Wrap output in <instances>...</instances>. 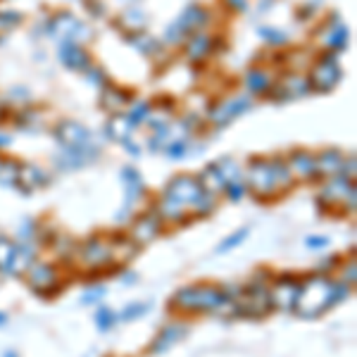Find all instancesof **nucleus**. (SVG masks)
I'll list each match as a JSON object with an SVG mask.
<instances>
[{
	"label": "nucleus",
	"mask_w": 357,
	"mask_h": 357,
	"mask_svg": "<svg viewBox=\"0 0 357 357\" xmlns=\"http://www.w3.org/2000/svg\"><path fill=\"white\" fill-rule=\"evenodd\" d=\"M0 167H3V162H0Z\"/></svg>",
	"instance_id": "nucleus-25"
},
{
	"label": "nucleus",
	"mask_w": 357,
	"mask_h": 357,
	"mask_svg": "<svg viewBox=\"0 0 357 357\" xmlns=\"http://www.w3.org/2000/svg\"><path fill=\"white\" fill-rule=\"evenodd\" d=\"M188 326L186 324H167L162 331L158 333V338L151 345V355H165L167 350H172L174 345L186 336Z\"/></svg>",
	"instance_id": "nucleus-9"
},
{
	"label": "nucleus",
	"mask_w": 357,
	"mask_h": 357,
	"mask_svg": "<svg viewBox=\"0 0 357 357\" xmlns=\"http://www.w3.org/2000/svg\"><path fill=\"white\" fill-rule=\"evenodd\" d=\"M13 255H15V243L8 238V236H0V274H8L10 272Z\"/></svg>",
	"instance_id": "nucleus-11"
},
{
	"label": "nucleus",
	"mask_w": 357,
	"mask_h": 357,
	"mask_svg": "<svg viewBox=\"0 0 357 357\" xmlns=\"http://www.w3.org/2000/svg\"><path fill=\"white\" fill-rule=\"evenodd\" d=\"M33 262H36V248L29 243V241L22 245H15V255H13V264H10L8 276H17V274L26 272Z\"/></svg>",
	"instance_id": "nucleus-10"
},
{
	"label": "nucleus",
	"mask_w": 357,
	"mask_h": 357,
	"mask_svg": "<svg viewBox=\"0 0 357 357\" xmlns=\"http://www.w3.org/2000/svg\"><path fill=\"white\" fill-rule=\"evenodd\" d=\"M227 191H229V198H231L234 203H238V200L243 198L245 188H243V183H241V181H231V183H227Z\"/></svg>",
	"instance_id": "nucleus-18"
},
{
	"label": "nucleus",
	"mask_w": 357,
	"mask_h": 357,
	"mask_svg": "<svg viewBox=\"0 0 357 357\" xmlns=\"http://www.w3.org/2000/svg\"><path fill=\"white\" fill-rule=\"evenodd\" d=\"M348 296V284H333L326 274L317 272L310 279H305V284H301L293 312H298V317H303V319H314V317L324 314L326 310H331L333 305L343 303Z\"/></svg>",
	"instance_id": "nucleus-1"
},
{
	"label": "nucleus",
	"mask_w": 357,
	"mask_h": 357,
	"mask_svg": "<svg viewBox=\"0 0 357 357\" xmlns=\"http://www.w3.org/2000/svg\"><path fill=\"white\" fill-rule=\"evenodd\" d=\"M298 291H301V281L293 279L291 274L276 276L269 284V307L281 310V312H291L296 307Z\"/></svg>",
	"instance_id": "nucleus-4"
},
{
	"label": "nucleus",
	"mask_w": 357,
	"mask_h": 357,
	"mask_svg": "<svg viewBox=\"0 0 357 357\" xmlns=\"http://www.w3.org/2000/svg\"><path fill=\"white\" fill-rule=\"evenodd\" d=\"M169 305L176 310H183V312H220L227 305H231V301L224 296L222 286L195 284L176 291Z\"/></svg>",
	"instance_id": "nucleus-2"
},
{
	"label": "nucleus",
	"mask_w": 357,
	"mask_h": 357,
	"mask_svg": "<svg viewBox=\"0 0 357 357\" xmlns=\"http://www.w3.org/2000/svg\"><path fill=\"white\" fill-rule=\"evenodd\" d=\"M160 224H162V220H160L158 212H146V215H141L131 224V241H134L136 245H148L151 241L158 238Z\"/></svg>",
	"instance_id": "nucleus-8"
},
{
	"label": "nucleus",
	"mask_w": 357,
	"mask_h": 357,
	"mask_svg": "<svg viewBox=\"0 0 357 357\" xmlns=\"http://www.w3.org/2000/svg\"><path fill=\"white\" fill-rule=\"evenodd\" d=\"M319 167H321V172H326V174H333V172L338 169V160L333 158V155H331V158H329V155H324V160L319 162Z\"/></svg>",
	"instance_id": "nucleus-21"
},
{
	"label": "nucleus",
	"mask_w": 357,
	"mask_h": 357,
	"mask_svg": "<svg viewBox=\"0 0 357 357\" xmlns=\"http://www.w3.org/2000/svg\"><path fill=\"white\" fill-rule=\"evenodd\" d=\"M24 274H26L29 289L36 291L38 296L55 291L57 284H60V274H57V269L48 262H33Z\"/></svg>",
	"instance_id": "nucleus-6"
},
{
	"label": "nucleus",
	"mask_w": 357,
	"mask_h": 357,
	"mask_svg": "<svg viewBox=\"0 0 357 357\" xmlns=\"http://www.w3.org/2000/svg\"><path fill=\"white\" fill-rule=\"evenodd\" d=\"M146 312H148L146 303H131V305H126V307L117 317H119V319H124V321H131V319H136V317H143Z\"/></svg>",
	"instance_id": "nucleus-15"
},
{
	"label": "nucleus",
	"mask_w": 357,
	"mask_h": 357,
	"mask_svg": "<svg viewBox=\"0 0 357 357\" xmlns=\"http://www.w3.org/2000/svg\"><path fill=\"white\" fill-rule=\"evenodd\" d=\"M305 245L314 248V250H319V248L329 245V236H307V238H305Z\"/></svg>",
	"instance_id": "nucleus-19"
},
{
	"label": "nucleus",
	"mask_w": 357,
	"mask_h": 357,
	"mask_svg": "<svg viewBox=\"0 0 357 357\" xmlns=\"http://www.w3.org/2000/svg\"><path fill=\"white\" fill-rule=\"evenodd\" d=\"M33 234H36V222H33V220H26V222L20 227V236H22L24 241H31V238H33Z\"/></svg>",
	"instance_id": "nucleus-20"
},
{
	"label": "nucleus",
	"mask_w": 357,
	"mask_h": 357,
	"mask_svg": "<svg viewBox=\"0 0 357 357\" xmlns=\"http://www.w3.org/2000/svg\"><path fill=\"white\" fill-rule=\"evenodd\" d=\"M345 281H348V286L355 284V260H350V267H345Z\"/></svg>",
	"instance_id": "nucleus-22"
},
{
	"label": "nucleus",
	"mask_w": 357,
	"mask_h": 357,
	"mask_svg": "<svg viewBox=\"0 0 357 357\" xmlns=\"http://www.w3.org/2000/svg\"><path fill=\"white\" fill-rule=\"evenodd\" d=\"M250 188L260 195V198H269V195H274L276 191H279L274 172H272V165L269 162L250 165Z\"/></svg>",
	"instance_id": "nucleus-7"
},
{
	"label": "nucleus",
	"mask_w": 357,
	"mask_h": 357,
	"mask_svg": "<svg viewBox=\"0 0 357 357\" xmlns=\"http://www.w3.org/2000/svg\"><path fill=\"white\" fill-rule=\"evenodd\" d=\"M3 357H17V355H15V353H13V350H10V353H5V355H3Z\"/></svg>",
	"instance_id": "nucleus-24"
},
{
	"label": "nucleus",
	"mask_w": 357,
	"mask_h": 357,
	"mask_svg": "<svg viewBox=\"0 0 357 357\" xmlns=\"http://www.w3.org/2000/svg\"><path fill=\"white\" fill-rule=\"evenodd\" d=\"M193 210H195V215H200V217L210 215V212L215 210V195L207 193V191H203V193H200V198L195 200Z\"/></svg>",
	"instance_id": "nucleus-13"
},
{
	"label": "nucleus",
	"mask_w": 357,
	"mask_h": 357,
	"mask_svg": "<svg viewBox=\"0 0 357 357\" xmlns=\"http://www.w3.org/2000/svg\"><path fill=\"white\" fill-rule=\"evenodd\" d=\"M79 260H82L84 267H89V269L110 267V264L117 262L112 241L100 238V236H91V238H86L84 245L79 248Z\"/></svg>",
	"instance_id": "nucleus-3"
},
{
	"label": "nucleus",
	"mask_w": 357,
	"mask_h": 357,
	"mask_svg": "<svg viewBox=\"0 0 357 357\" xmlns=\"http://www.w3.org/2000/svg\"><path fill=\"white\" fill-rule=\"evenodd\" d=\"M245 236H248V229H238L236 234H231L229 238H224L220 245H217V252H229L231 248H236V245H241L245 241Z\"/></svg>",
	"instance_id": "nucleus-14"
},
{
	"label": "nucleus",
	"mask_w": 357,
	"mask_h": 357,
	"mask_svg": "<svg viewBox=\"0 0 357 357\" xmlns=\"http://www.w3.org/2000/svg\"><path fill=\"white\" fill-rule=\"evenodd\" d=\"M200 193H203V188H200L198 181H193L191 176H178L174 181H169V186L165 188V195L162 198L172 200V203H176L178 207H193L195 200L200 198Z\"/></svg>",
	"instance_id": "nucleus-5"
},
{
	"label": "nucleus",
	"mask_w": 357,
	"mask_h": 357,
	"mask_svg": "<svg viewBox=\"0 0 357 357\" xmlns=\"http://www.w3.org/2000/svg\"><path fill=\"white\" fill-rule=\"evenodd\" d=\"M293 165L298 167V172H301L303 176H312L314 174V162H312V158H307V155H296Z\"/></svg>",
	"instance_id": "nucleus-16"
},
{
	"label": "nucleus",
	"mask_w": 357,
	"mask_h": 357,
	"mask_svg": "<svg viewBox=\"0 0 357 357\" xmlns=\"http://www.w3.org/2000/svg\"><path fill=\"white\" fill-rule=\"evenodd\" d=\"M5 321H8V314H5V312H0V326H3Z\"/></svg>",
	"instance_id": "nucleus-23"
},
{
	"label": "nucleus",
	"mask_w": 357,
	"mask_h": 357,
	"mask_svg": "<svg viewBox=\"0 0 357 357\" xmlns=\"http://www.w3.org/2000/svg\"><path fill=\"white\" fill-rule=\"evenodd\" d=\"M102 296H105V289L102 286H93V289H89L82 296V303L84 305H93V303H100L102 301Z\"/></svg>",
	"instance_id": "nucleus-17"
},
{
	"label": "nucleus",
	"mask_w": 357,
	"mask_h": 357,
	"mask_svg": "<svg viewBox=\"0 0 357 357\" xmlns=\"http://www.w3.org/2000/svg\"><path fill=\"white\" fill-rule=\"evenodd\" d=\"M114 321H119L117 312H112L110 307H98V312H96L98 329H100V331H110L112 326H114Z\"/></svg>",
	"instance_id": "nucleus-12"
}]
</instances>
